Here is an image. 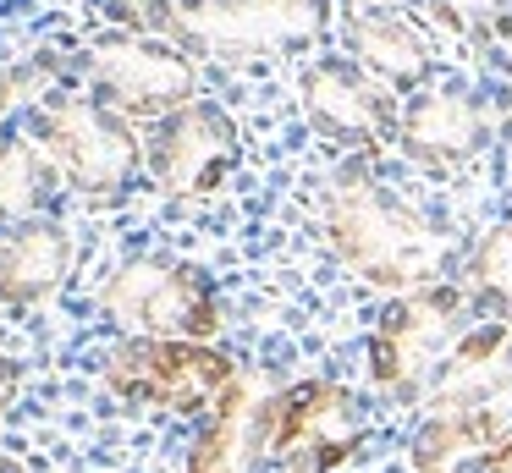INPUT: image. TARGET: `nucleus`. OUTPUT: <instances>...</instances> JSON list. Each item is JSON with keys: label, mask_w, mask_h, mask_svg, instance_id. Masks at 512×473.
I'll return each instance as SVG.
<instances>
[{"label": "nucleus", "mask_w": 512, "mask_h": 473, "mask_svg": "<svg viewBox=\"0 0 512 473\" xmlns=\"http://www.w3.org/2000/svg\"><path fill=\"white\" fill-rule=\"evenodd\" d=\"M325 226H331L336 253L375 286H419L446 264L441 231L364 165L336 171L325 193Z\"/></svg>", "instance_id": "f257e3e1"}, {"label": "nucleus", "mask_w": 512, "mask_h": 473, "mask_svg": "<svg viewBox=\"0 0 512 473\" xmlns=\"http://www.w3.org/2000/svg\"><path fill=\"white\" fill-rule=\"evenodd\" d=\"M496 308L474 292V286H419V292L397 297L380 314L375 336H369V374L380 391L419 402L435 396V385L446 380L463 336Z\"/></svg>", "instance_id": "f03ea898"}, {"label": "nucleus", "mask_w": 512, "mask_h": 473, "mask_svg": "<svg viewBox=\"0 0 512 473\" xmlns=\"http://www.w3.org/2000/svg\"><path fill=\"white\" fill-rule=\"evenodd\" d=\"M105 380L122 402L160 407V413H188L210 418L226 407L237 391V369L226 352L204 347V341H122L105 363Z\"/></svg>", "instance_id": "7ed1b4c3"}, {"label": "nucleus", "mask_w": 512, "mask_h": 473, "mask_svg": "<svg viewBox=\"0 0 512 473\" xmlns=\"http://www.w3.org/2000/svg\"><path fill=\"white\" fill-rule=\"evenodd\" d=\"M320 11V0H149V17L177 33L182 50L226 55V61L303 44L320 28Z\"/></svg>", "instance_id": "20e7f679"}, {"label": "nucleus", "mask_w": 512, "mask_h": 473, "mask_svg": "<svg viewBox=\"0 0 512 473\" xmlns=\"http://www.w3.org/2000/svg\"><path fill=\"white\" fill-rule=\"evenodd\" d=\"M105 314L138 341H210L221 330V297L193 264L133 259L105 286Z\"/></svg>", "instance_id": "39448f33"}, {"label": "nucleus", "mask_w": 512, "mask_h": 473, "mask_svg": "<svg viewBox=\"0 0 512 473\" xmlns=\"http://www.w3.org/2000/svg\"><path fill=\"white\" fill-rule=\"evenodd\" d=\"M89 72L100 83L105 105L127 121H166L193 94V61L171 39L144 33H111L89 44Z\"/></svg>", "instance_id": "423d86ee"}, {"label": "nucleus", "mask_w": 512, "mask_h": 473, "mask_svg": "<svg viewBox=\"0 0 512 473\" xmlns=\"http://www.w3.org/2000/svg\"><path fill=\"white\" fill-rule=\"evenodd\" d=\"M45 149L56 160V171L89 198H116L133 182L138 160H144L127 116H116L100 99H61V105H50Z\"/></svg>", "instance_id": "0eeeda50"}, {"label": "nucleus", "mask_w": 512, "mask_h": 473, "mask_svg": "<svg viewBox=\"0 0 512 473\" xmlns=\"http://www.w3.org/2000/svg\"><path fill=\"white\" fill-rule=\"evenodd\" d=\"M364 446V418L353 391L331 380H309L270 396V451L276 468L298 473H331Z\"/></svg>", "instance_id": "6e6552de"}, {"label": "nucleus", "mask_w": 512, "mask_h": 473, "mask_svg": "<svg viewBox=\"0 0 512 473\" xmlns=\"http://www.w3.org/2000/svg\"><path fill=\"white\" fill-rule=\"evenodd\" d=\"M243 143H237V121L221 105H182L177 116H166L149 138L144 160L160 193L171 198H199L210 187H221V176L237 165Z\"/></svg>", "instance_id": "1a4fd4ad"}, {"label": "nucleus", "mask_w": 512, "mask_h": 473, "mask_svg": "<svg viewBox=\"0 0 512 473\" xmlns=\"http://www.w3.org/2000/svg\"><path fill=\"white\" fill-rule=\"evenodd\" d=\"M303 110H309V121L320 132H331L342 143H364V149L369 143H386L402 127L391 88L375 83L358 61L309 66V77H303Z\"/></svg>", "instance_id": "9d476101"}, {"label": "nucleus", "mask_w": 512, "mask_h": 473, "mask_svg": "<svg viewBox=\"0 0 512 473\" xmlns=\"http://www.w3.org/2000/svg\"><path fill=\"white\" fill-rule=\"evenodd\" d=\"M512 446V396L507 402H452L430 407L413 435V468L419 473H463L468 462L501 457Z\"/></svg>", "instance_id": "9b49d317"}, {"label": "nucleus", "mask_w": 512, "mask_h": 473, "mask_svg": "<svg viewBox=\"0 0 512 473\" xmlns=\"http://www.w3.org/2000/svg\"><path fill=\"white\" fill-rule=\"evenodd\" d=\"M276 462L270 451V396L254 385H237L221 413L199 429L188 451V473H265Z\"/></svg>", "instance_id": "f8f14e48"}, {"label": "nucleus", "mask_w": 512, "mask_h": 473, "mask_svg": "<svg viewBox=\"0 0 512 473\" xmlns=\"http://www.w3.org/2000/svg\"><path fill=\"white\" fill-rule=\"evenodd\" d=\"M485 132H490V121H485V110H479V99L457 94V88H435V94H419L408 110H402L397 138L419 165L452 171V165H463L468 154H479Z\"/></svg>", "instance_id": "ddd939ff"}, {"label": "nucleus", "mask_w": 512, "mask_h": 473, "mask_svg": "<svg viewBox=\"0 0 512 473\" xmlns=\"http://www.w3.org/2000/svg\"><path fill=\"white\" fill-rule=\"evenodd\" d=\"M72 270V237L56 220H23L0 237V303H45Z\"/></svg>", "instance_id": "4468645a"}, {"label": "nucleus", "mask_w": 512, "mask_h": 473, "mask_svg": "<svg viewBox=\"0 0 512 473\" xmlns=\"http://www.w3.org/2000/svg\"><path fill=\"white\" fill-rule=\"evenodd\" d=\"M347 44H353V61L386 88H413L430 72V50H424L419 28L391 17V11H364V17H353Z\"/></svg>", "instance_id": "2eb2a0df"}, {"label": "nucleus", "mask_w": 512, "mask_h": 473, "mask_svg": "<svg viewBox=\"0 0 512 473\" xmlns=\"http://www.w3.org/2000/svg\"><path fill=\"white\" fill-rule=\"evenodd\" d=\"M56 182H61V171L45 143H34V138L0 143V215L6 220H17V226L34 220L45 209V198L56 193Z\"/></svg>", "instance_id": "dca6fc26"}, {"label": "nucleus", "mask_w": 512, "mask_h": 473, "mask_svg": "<svg viewBox=\"0 0 512 473\" xmlns=\"http://www.w3.org/2000/svg\"><path fill=\"white\" fill-rule=\"evenodd\" d=\"M468 275H474V292L485 297V303L496 308L501 319H507V314H512V220L479 237Z\"/></svg>", "instance_id": "f3484780"}, {"label": "nucleus", "mask_w": 512, "mask_h": 473, "mask_svg": "<svg viewBox=\"0 0 512 473\" xmlns=\"http://www.w3.org/2000/svg\"><path fill=\"white\" fill-rule=\"evenodd\" d=\"M424 6L457 33H490L501 17H507V11H501L507 0H424Z\"/></svg>", "instance_id": "a211bd4d"}, {"label": "nucleus", "mask_w": 512, "mask_h": 473, "mask_svg": "<svg viewBox=\"0 0 512 473\" xmlns=\"http://www.w3.org/2000/svg\"><path fill=\"white\" fill-rule=\"evenodd\" d=\"M490 50H496V55H501V61H507V66H512V11H507V17H501V22H496V28H490Z\"/></svg>", "instance_id": "6ab92c4d"}, {"label": "nucleus", "mask_w": 512, "mask_h": 473, "mask_svg": "<svg viewBox=\"0 0 512 473\" xmlns=\"http://www.w3.org/2000/svg\"><path fill=\"white\" fill-rule=\"evenodd\" d=\"M12 391H17V363H12V358H0V413H6Z\"/></svg>", "instance_id": "aec40b11"}, {"label": "nucleus", "mask_w": 512, "mask_h": 473, "mask_svg": "<svg viewBox=\"0 0 512 473\" xmlns=\"http://www.w3.org/2000/svg\"><path fill=\"white\" fill-rule=\"evenodd\" d=\"M490 473H512V446L501 451V457H490Z\"/></svg>", "instance_id": "412c9836"}, {"label": "nucleus", "mask_w": 512, "mask_h": 473, "mask_svg": "<svg viewBox=\"0 0 512 473\" xmlns=\"http://www.w3.org/2000/svg\"><path fill=\"white\" fill-rule=\"evenodd\" d=\"M507 149H512V99H507Z\"/></svg>", "instance_id": "4be33fe9"}, {"label": "nucleus", "mask_w": 512, "mask_h": 473, "mask_svg": "<svg viewBox=\"0 0 512 473\" xmlns=\"http://www.w3.org/2000/svg\"><path fill=\"white\" fill-rule=\"evenodd\" d=\"M0 473H23V468H17V462H0Z\"/></svg>", "instance_id": "5701e85b"}, {"label": "nucleus", "mask_w": 512, "mask_h": 473, "mask_svg": "<svg viewBox=\"0 0 512 473\" xmlns=\"http://www.w3.org/2000/svg\"><path fill=\"white\" fill-rule=\"evenodd\" d=\"M276 473H298V468H276Z\"/></svg>", "instance_id": "b1692460"}, {"label": "nucleus", "mask_w": 512, "mask_h": 473, "mask_svg": "<svg viewBox=\"0 0 512 473\" xmlns=\"http://www.w3.org/2000/svg\"><path fill=\"white\" fill-rule=\"evenodd\" d=\"M0 94H6V83H0ZM0 105H6V99H0Z\"/></svg>", "instance_id": "393cba45"}]
</instances>
